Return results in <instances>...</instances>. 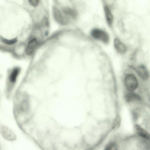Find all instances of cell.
<instances>
[{"mask_svg":"<svg viewBox=\"0 0 150 150\" xmlns=\"http://www.w3.org/2000/svg\"><path fill=\"white\" fill-rule=\"evenodd\" d=\"M38 44L37 40L34 38L30 41L25 50V53L28 55L31 54L33 52Z\"/></svg>","mask_w":150,"mask_h":150,"instance_id":"obj_7","label":"cell"},{"mask_svg":"<svg viewBox=\"0 0 150 150\" xmlns=\"http://www.w3.org/2000/svg\"><path fill=\"white\" fill-rule=\"evenodd\" d=\"M28 2L31 5L34 7L36 6L39 3V1L37 0H29Z\"/></svg>","mask_w":150,"mask_h":150,"instance_id":"obj_16","label":"cell"},{"mask_svg":"<svg viewBox=\"0 0 150 150\" xmlns=\"http://www.w3.org/2000/svg\"><path fill=\"white\" fill-rule=\"evenodd\" d=\"M138 76L143 80H146L148 78L149 74L147 69L143 65L139 66L136 69Z\"/></svg>","mask_w":150,"mask_h":150,"instance_id":"obj_6","label":"cell"},{"mask_svg":"<svg viewBox=\"0 0 150 150\" xmlns=\"http://www.w3.org/2000/svg\"><path fill=\"white\" fill-rule=\"evenodd\" d=\"M20 71L18 67L14 68L10 73L9 76V81L12 83H14L16 81Z\"/></svg>","mask_w":150,"mask_h":150,"instance_id":"obj_11","label":"cell"},{"mask_svg":"<svg viewBox=\"0 0 150 150\" xmlns=\"http://www.w3.org/2000/svg\"><path fill=\"white\" fill-rule=\"evenodd\" d=\"M63 12L66 16L71 18H74L76 16V11L73 9L69 7L65 8L63 9Z\"/></svg>","mask_w":150,"mask_h":150,"instance_id":"obj_12","label":"cell"},{"mask_svg":"<svg viewBox=\"0 0 150 150\" xmlns=\"http://www.w3.org/2000/svg\"><path fill=\"white\" fill-rule=\"evenodd\" d=\"M104 11L106 22L109 26H111L113 20V15L107 6H104Z\"/></svg>","mask_w":150,"mask_h":150,"instance_id":"obj_9","label":"cell"},{"mask_svg":"<svg viewBox=\"0 0 150 150\" xmlns=\"http://www.w3.org/2000/svg\"><path fill=\"white\" fill-rule=\"evenodd\" d=\"M53 15L55 20L59 23L65 25L67 23L66 19L62 15L60 11L57 8H54L53 9Z\"/></svg>","mask_w":150,"mask_h":150,"instance_id":"obj_5","label":"cell"},{"mask_svg":"<svg viewBox=\"0 0 150 150\" xmlns=\"http://www.w3.org/2000/svg\"><path fill=\"white\" fill-rule=\"evenodd\" d=\"M125 82L127 89L131 92L134 90L138 86V82L136 78L132 74H129L126 76L125 79Z\"/></svg>","mask_w":150,"mask_h":150,"instance_id":"obj_3","label":"cell"},{"mask_svg":"<svg viewBox=\"0 0 150 150\" xmlns=\"http://www.w3.org/2000/svg\"><path fill=\"white\" fill-rule=\"evenodd\" d=\"M91 34L93 38L105 44H108L109 41V35L103 30L98 28H94L91 30Z\"/></svg>","mask_w":150,"mask_h":150,"instance_id":"obj_1","label":"cell"},{"mask_svg":"<svg viewBox=\"0 0 150 150\" xmlns=\"http://www.w3.org/2000/svg\"><path fill=\"white\" fill-rule=\"evenodd\" d=\"M121 122V119L120 116L117 115L115 118L112 125V129L116 130L119 127Z\"/></svg>","mask_w":150,"mask_h":150,"instance_id":"obj_14","label":"cell"},{"mask_svg":"<svg viewBox=\"0 0 150 150\" xmlns=\"http://www.w3.org/2000/svg\"><path fill=\"white\" fill-rule=\"evenodd\" d=\"M104 150H118L117 145L115 142H110L106 145Z\"/></svg>","mask_w":150,"mask_h":150,"instance_id":"obj_13","label":"cell"},{"mask_svg":"<svg viewBox=\"0 0 150 150\" xmlns=\"http://www.w3.org/2000/svg\"><path fill=\"white\" fill-rule=\"evenodd\" d=\"M114 47L116 51L121 54H125L127 48L125 44L118 38H115L114 41Z\"/></svg>","mask_w":150,"mask_h":150,"instance_id":"obj_4","label":"cell"},{"mask_svg":"<svg viewBox=\"0 0 150 150\" xmlns=\"http://www.w3.org/2000/svg\"><path fill=\"white\" fill-rule=\"evenodd\" d=\"M2 41L4 43L8 45H12L16 43L17 41L16 38H13L11 40H8L3 38Z\"/></svg>","mask_w":150,"mask_h":150,"instance_id":"obj_15","label":"cell"},{"mask_svg":"<svg viewBox=\"0 0 150 150\" xmlns=\"http://www.w3.org/2000/svg\"><path fill=\"white\" fill-rule=\"evenodd\" d=\"M126 101L129 103L134 100H139L141 99V97L137 94L130 92L127 93L125 96Z\"/></svg>","mask_w":150,"mask_h":150,"instance_id":"obj_10","label":"cell"},{"mask_svg":"<svg viewBox=\"0 0 150 150\" xmlns=\"http://www.w3.org/2000/svg\"><path fill=\"white\" fill-rule=\"evenodd\" d=\"M135 127L136 132L139 135L144 139H149V134L146 131L138 125H136Z\"/></svg>","mask_w":150,"mask_h":150,"instance_id":"obj_8","label":"cell"},{"mask_svg":"<svg viewBox=\"0 0 150 150\" xmlns=\"http://www.w3.org/2000/svg\"><path fill=\"white\" fill-rule=\"evenodd\" d=\"M0 133L2 137L5 140L13 142L17 139V136L14 131L9 127L3 126L0 128Z\"/></svg>","mask_w":150,"mask_h":150,"instance_id":"obj_2","label":"cell"}]
</instances>
